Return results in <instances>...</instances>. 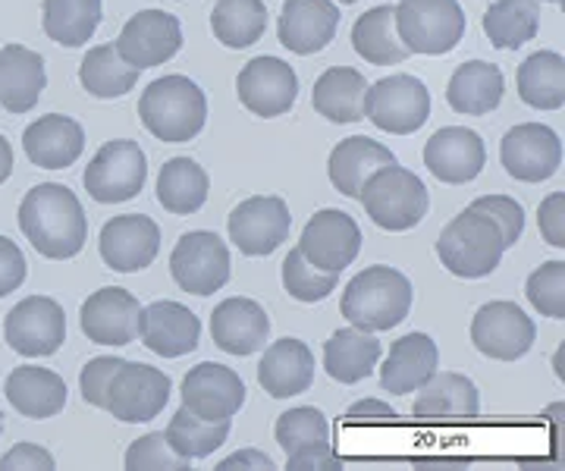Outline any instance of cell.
<instances>
[{"mask_svg": "<svg viewBox=\"0 0 565 471\" xmlns=\"http://www.w3.org/2000/svg\"><path fill=\"white\" fill-rule=\"evenodd\" d=\"M20 229L32 248L51 258H76L88 243V217L73 189L61 183H41L25 192L20 205Z\"/></svg>", "mask_w": 565, "mask_h": 471, "instance_id": "6da1fadb", "label": "cell"}, {"mask_svg": "<svg viewBox=\"0 0 565 471\" xmlns=\"http://www.w3.org/2000/svg\"><path fill=\"white\" fill-rule=\"evenodd\" d=\"M415 289L403 270L386 265L364 267L343 292V318L352 328L381 333L403 324L412 311Z\"/></svg>", "mask_w": 565, "mask_h": 471, "instance_id": "7a4b0ae2", "label": "cell"}, {"mask_svg": "<svg viewBox=\"0 0 565 471\" xmlns=\"http://www.w3.org/2000/svg\"><path fill=\"white\" fill-rule=\"evenodd\" d=\"M141 126L163 144L192 142L207 120V98L189 76L154 79L139 98Z\"/></svg>", "mask_w": 565, "mask_h": 471, "instance_id": "3957f363", "label": "cell"}, {"mask_svg": "<svg viewBox=\"0 0 565 471\" xmlns=\"http://www.w3.org/2000/svg\"><path fill=\"white\" fill-rule=\"evenodd\" d=\"M503 251L505 239L500 224L471 205L465 207L462 214H456L437 239L440 265L462 280L490 277L503 261Z\"/></svg>", "mask_w": 565, "mask_h": 471, "instance_id": "277c9868", "label": "cell"}, {"mask_svg": "<svg viewBox=\"0 0 565 471\" xmlns=\"http://www.w3.org/2000/svg\"><path fill=\"white\" fill-rule=\"evenodd\" d=\"M359 202L364 205V214L386 233H405V229L418 226L430 205L422 176L399 164L381 167L362 185Z\"/></svg>", "mask_w": 565, "mask_h": 471, "instance_id": "5b68a950", "label": "cell"}, {"mask_svg": "<svg viewBox=\"0 0 565 471\" xmlns=\"http://www.w3.org/2000/svg\"><path fill=\"white\" fill-rule=\"evenodd\" d=\"M393 22L408 54L427 57L456 51L468 29L459 0H399V7H393Z\"/></svg>", "mask_w": 565, "mask_h": 471, "instance_id": "8992f818", "label": "cell"}, {"mask_svg": "<svg viewBox=\"0 0 565 471\" xmlns=\"http://www.w3.org/2000/svg\"><path fill=\"white\" fill-rule=\"evenodd\" d=\"M173 393V381L161 368L126 362L110 374V384L104 393V411H110L122 425H141L158 418Z\"/></svg>", "mask_w": 565, "mask_h": 471, "instance_id": "52a82bcc", "label": "cell"}, {"mask_svg": "<svg viewBox=\"0 0 565 471\" xmlns=\"http://www.w3.org/2000/svg\"><path fill=\"white\" fill-rule=\"evenodd\" d=\"M145 180H148V161L139 142L132 139L104 142L102 151L82 173L85 192L102 205H120V202L136 199L145 189Z\"/></svg>", "mask_w": 565, "mask_h": 471, "instance_id": "ba28073f", "label": "cell"}, {"mask_svg": "<svg viewBox=\"0 0 565 471\" xmlns=\"http://www.w3.org/2000/svg\"><path fill=\"white\" fill-rule=\"evenodd\" d=\"M364 117L390 136H412L430 117V92L422 79L396 73L364 92Z\"/></svg>", "mask_w": 565, "mask_h": 471, "instance_id": "9c48e42d", "label": "cell"}, {"mask_svg": "<svg viewBox=\"0 0 565 471\" xmlns=\"http://www.w3.org/2000/svg\"><path fill=\"white\" fill-rule=\"evenodd\" d=\"M170 274L177 287L192 296H214L230 283V248L217 233L192 229L180 236L170 255Z\"/></svg>", "mask_w": 565, "mask_h": 471, "instance_id": "30bf717a", "label": "cell"}, {"mask_svg": "<svg viewBox=\"0 0 565 471\" xmlns=\"http://www.w3.org/2000/svg\"><path fill=\"white\" fill-rule=\"evenodd\" d=\"M230 243L248 258H267L289 239L292 214L280 195H252L230 214Z\"/></svg>", "mask_w": 565, "mask_h": 471, "instance_id": "8fae6325", "label": "cell"}, {"mask_svg": "<svg viewBox=\"0 0 565 471\" xmlns=\"http://www.w3.org/2000/svg\"><path fill=\"white\" fill-rule=\"evenodd\" d=\"M3 340L25 358L54 355L66 340V314L61 302L47 296H29L13 306L3 321Z\"/></svg>", "mask_w": 565, "mask_h": 471, "instance_id": "7c38bea8", "label": "cell"}, {"mask_svg": "<svg viewBox=\"0 0 565 471\" xmlns=\"http://www.w3.org/2000/svg\"><path fill=\"white\" fill-rule=\"evenodd\" d=\"M537 340V328L515 302H487L478 308L475 321H471V343L475 349L497 358V362H515L531 352Z\"/></svg>", "mask_w": 565, "mask_h": 471, "instance_id": "4fadbf2b", "label": "cell"}, {"mask_svg": "<svg viewBox=\"0 0 565 471\" xmlns=\"http://www.w3.org/2000/svg\"><path fill=\"white\" fill-rule=\"evenodd\" d=\"M274 437L286 452L289 471L337 469V452L330 447V425L321 409L299 406V409L282 411L277 418Z\"/></svg>", "mask_w": 565, "mask_h": 471, "instance_id": "5bb4252c", "label": "cell"}, {"mask_svg": "<svg viewBox=\"0 0 565 471\" xmlns=\"http://www.w3.org/2000/svg\"><path fill=\"white\" fill-rule=\"evenodd\" d=\"M362 243V229L355 224V217H349L337 207H323L305 224L299 251L305 255V261H311L318 270L343 274L345 267L359 258Z\"/></svg>", "mask_w": 565, "mask_h": 471, "instance_id": "9a60e30c", "label": "cell"}, {"mask_svg": "<svg viewBox=\"0 0 565 471\" xmlns=\"http://www.w3.org/2000/svg\"><path fill=\"white\" fill-rule=\"evenodd\" d=\"M500 161L505 173L519 183H544L556 176L563 164V142L544 124L512 126L500 144Z\"/></svg>", "mask_w": 565, "mask_h": 471, "instance_id": "2e32d148", "label": "cell"}, {"mask_svg": "<svg viewBox=\"0 0 565 471\" xmlns=\"http://www.w3.org/2000/svg\"><path fill=\"white\" fill-rule=\"evenodd\" d=\"M239 101L255 117H282L299 98V76L280 57H255L239 69L236 79Z\"/></svg>", "mask_w": 565, "mask_h": 471, "instance_id": "e0dca14e", "label": "cell"}, {"mask_svg": "<svg viewBox=\"0 0 565 471\" xmlns=\"http://www.w3.org/2000/svg\"><path fill=\"white\" fill-rule=\"evenodd\" d=\"M82 333L88 336V343L98 346H129L136 343L141 324L139 299L120 287H104L92 292L79 311Z\"/></svg>", "mask_w": 565, "mask_h": 471, "instance_id": "ac0fdd59", "label": "cell"}, {"mask_svg": "<svg viewBox=\"0 0 565 471\" xmlns=\"http://www.w3.org/2000/svg\"><path fill=\"white\" fill-rule=\"evenodd\" d=\"M182 406L202 421H230L245 406L243 377L226 365L202 362L182 377Z\"/></svg>", "mask_w": 565, "mask_h": 471, "instance_id": "d6986e66", "label": "cell"}, {"mask_svg": "<svg viewBox=\"0 0 565 471\" xmlns=\"http://www.w3.org/2000/svg\"><path fill=\"white\" fill-rule=\"evenodd\" d=\"M114 47L120 51L122 61L132 63L136 69H151V66H161L180 54L182 25L173 13L141 10L122 25Z\"/></svg>", "mask_w": 565, "mask_h": 471, "instance_id": "ffe728a7", "label": "cell"}, {"mask_svg": "<svg viewBox=\"0 0 565 471\" xmlns=\"http://www.w3.org/2000/svg\"><path fill=\"white\" fill-rule=\"evenodd\" d=\"M487 148L475 129L444 126L424 144V167L446 185H465L481 176Z\"/></svg>", "mask_w": 565, "mask_h": 471, "instance_id": "44dd1931", "label": "cell"}, {"mask_svg": "<svg viewBox=\"0 0 565 471\" xmlns=\"http://www.w3.org/2000/svg\"><path fill=\"white\" fill-rule=\"evenodd\" d=\"M102 258L110 270L136 274L151 267L161 251V226L145 214H122L107 221L102 229Z\"/></svg>", "mask_w": 565, "mask_h": 471, "instance_id": "7402d4cb", "label": "cell"}, {"mask_svg": "<svg viewBox=\"0 0 565 471\" xmlns=\"http://www.w3.org/2000/svg\"><path fill=\"white\" fill-rule=\"evenodd\" d=\"M340 7L333 0H286L280 10L277 35L286 51L308 57L318 54L337 39L340 29Z\"/></svg>", "mask_w": 565, "mask_h": 471, "instance_id": "603a6c76", "label": "cell"}, {"mask_svg": "<svg viewBox=\"0 0 565 471\" xmlns=\"http://www.w3.org/2000/svg\"><path fill=\"white\" fill-rule=\"evenodd\" d=\"M141 343L151 349L154 355L163 358H182L189 352L199 349V336H202V321L195 311H189L180 302H151L141 308Z\"/></svg>", "mask_w": 565, "mask_h": 471, "instance_id": "cb8c5ba5", "label": "cell"}, {"mask_svg": "<svg viewBox=\"0 0 565 471\" xmlns=\"http://www.w3.org/2000/svg\"><path fill=\"white\" fill-rule=\"evenodd\" d=\"M270 336V318L255 299H223L211 311V340L230 355H255Z\"/></svg>", "mask_w": 565, "mask_h": 471, "instance_id": "d4e9b609", "label": "cell"}, {"mask_svg": "<svg viewBox=\"0 0 565 471\" xmlns=\"http://www.w3.org/2000/svg\"><path fill=\"white\" fill-rule=\"evenodd\" d=\"M22 148H25L29 161L41 170H66L82 158L85 132L73 117L47 114V117H39L35 124L25 126Z\"/></svg>", "mask_w": 565, "mask_h": 471, "instance_id": "484cf974", "label": "cell"}, {"mask_svg": "<svg viewBox=\"0 0 565 471\" xmlns=\"http://www.w3.org/2000/svg\"><path fill=\"white\" fill-rule=\"evenodd\" d=\"M258 384L274 399L299 396L315 384V352L296 336H282L274 346L264 349L258 362Z\"/></svg>", "mask_w": 565, "mask_h": 471, "instance_id": "4316f807", "label": "cell"}, {"mask_svg": "<svg viewBox=\"0 0 565 471\" xmlns=\"http://www.w3.org/2000/svg\"><path fill=\"white\" fill-rule=\"evenodd\" d=\"M437 365H440L437 343L427 333H405L390 346V355L381 368V387L393 396H408L437 374Z\"/></svg>", "mask_w": 565, "mask_h": 471, "instance_id": "83f0119b", "label": "cell"}, {"mask_svg": "<svg viewBox=\"0 0 565 471\" xmlns=\"http://www.w3.org/2000/svg\"><path fill=\"white\" fill-rule=\"evenodd\" d=\"M3 396L13 409L20 411L22 418H54L61 415L66 406V384L61 374L47 368H35V365H20L7 374L3 381Z\"/></svg>", "mask_w": 565, "mask_h": 471, "instance_id": "f1b7e54d", "label": "cell"}, {"mask_svg": "<svg viewBox=\"0 0 565 471\" xmlns=\"http://www.w3.org/2000/svg\"><path fill=\"white\" fill-rule=\"evenodd\" d=\"M47 85L44 61L32 47L3 44L0 47V107L7 114H29Z\"/></svg>", "mask_w": 565, "mask_h": 471, "instance_id": "f546056e", "label": "cell"}, {"mask_svg": "<svg viewBox=\"0 0 565 471\" xmlns=\"http://www.w3.org/2000/svg\"><path fill=\"white\" fill-rule=\"evenodd\" d=\"M396 164V154L386 144L374 142L367 136H352L343 139L330 151L327 173L337 192H343L345 199H359L362 185L381 170V167Z\"/></svg>", "mask_w": 565, "mask_h": 471, "instance_id": "4dcf8cb0", "label": "cell"}, {"mask_svg": "<svg viewBox=\"0 0 565 471\" xmlns=\"http://www.w3.org/2000/svg\"><path fill=\"white\" fill-rule=\"evenodd\" d=\"M377 362H381V340L367 330H337L323 343V368L337 384H345V387L362 384L364 377H371Z\"/></svg>", "mask_w": 565, "mask_h": 471, "instance_id": "1f68e13d", "label": "cell"}, {"mask_svg": "<svg viewBox=\"0 0 565 471\" xmlns=\"http://www.w3.org/2000/svg\"><path fill=\"white\" fill-rule=\"evenodd\" d=\"M503 73L500 66L484 61H468L462 63L452 79L446 85V101L456 114L465 117H484L490 110H497L503 101Z\"/></svg>", "mask_w": 565, "mask_h": 471, "instance_id": "d6a6232c", "label": "cell"}, {"mask_svg": "<svg viewBox=\"0 0 565 471\" xmlns=\"http://www.w3.org/2000/svg\"><path fill=\"white\" fill-rule=\"evenodd\" d=\"M364 92H367V83L359 69L330 66L315 83L311 104L330 124H359L364 120Z\"/></svg>", "mask_w": 565, "mask_h": 471, "instance_id": "836d02e7", "label": "cell"}, {"mask_svg": "<svg viewBox=\"0 0 565 471\" xmlns=\"http://www.w3.org/2000/svg\"><path fill=\"white\" fill-rule=\"evenodd\" d=\"M481 411V396L471 377L465 374H434L424 387H418V399L412 415L418 418H471Z\"/></svg>", "mask_w": 565, "mask_h": 471, "instance_id": "e575fe53", "label": "cell"}, {"mask_svg": "<svg viewBox=\"0 0 565 471\" xmlns=\"http://www.w3.org/2000/svg\"><path fill=\"white\" fill-rule=\"evenodd\" d=\"M519 98L534 110H559L565 104V61L556 51H537L531 54L519 73Z\"/></svg>", "mask_w": 565, "mask_h": 471, "instance_id": "d590c367", "label": "cell"}, {"mask_svg": "<svg viewBox=\"0 0 565 471\" xmlns=\"http://www.w3.org/2000/svg\"><path fill=\"white\" fill-rule=\"evenodd\" d=\"M207 173L192 158H170L158 173V202L170 214H199L207 202Z\"/></svg>", "mask_w": 565, "mask_h": 471, "instance_id": "8d00e7d4", "label": "cell"}, {"mask_svg": "<svg viewBox=\"0 0 565 471\" xmlns=\"http://www.w3.org/2000/svg\"><path fill=\"white\" fill-rule=\"evenodd\" d=\"M352 47L371 66H390V63H403L408 57V47L396 35V22H393V7L390 3H381V7L367 10L355 20V25H352Z\"/></svg>", "mask_w": 565, "mask_h": 471, "instance_id": "74e56055", "label": "cell"}, {"mask_svg": "<svg viewBox=\"0 0 565 471\" xmlns=\"http://www.w3.org/2000/svg\"><path fill=\"white\" fill-rule=\"evenodd\" d=\"M139 73L132 63L120 57L114 44H98L88 47V54L79 63V83L88 95L95 98H122L139 83Z\"/></svg>", "mask_w": 565, "mask_h": 471, "instance_id": "f35d334b", "label": "cell"}, {"mask_svg": "<svg viewBox=\"0 0 565 471\" xmlns=\"http://www.w3.org/2000/svg\"><path fill=\"white\" fill-rule=\"evenodd\" d=\"M44 35L63 47H82L102 25V0H44Z\"/></svg>", "mask_w": 565, "mask_h": 471, "instance_id": "ab89813d", "label": "cell"}, {"mask_svg": "<svg viewBox=\"0 0 565 471\" xmlns=\"http://www.w3.org/2000/svg\"><path fill=\"white\" fill-rule=\"evenodd\" d=\"M541 29L537 0H497L484 13V35L500 51H519Z\"/></svg>", "mask_w": 565, "mask_h": 471, "instance_id": "60d3db41", "label": "cell"}, {"mask_svg": "<svg viewBox=\"0 0 565 471\" xmlns=\"http://www.w3.org/2000/svg\"><path fill=\"white\" fill-rule=\"evenodd\" d=\"M211 29L223 47H252L267 32V7L262 0H217L211 13Z\"/></svg>", "mask_w": 565, "mask_h": 471, "instance_id": "b9f144b4", "label": "cell"}, {"mask_svg": "<svg viewBox=\"0 0 565 471\" xmlns=\"http://www.w3.org/2000/svg\"><path fill=\"white\" fill-rule=\"evenodd\" d=\"M167 443L173 447V452H180L182 459H207L214 450H221L230 437V421H202L199 415L182 406L170 425H167Z\"/></svg>", "mask_w": 565, "mask_h": 471, "instance_id": "7bdbcfd3", "label": "cell"}, {"mask_svg": "<svg viewBox=\"0 0 565 471\" xmlns=\"http://www.w3.org/2000/svg\"><path fill=\"white\" fill-rule=\"evenodd\" d=\"M340 283V274H330V270H318L311 261H305V255L299 246L289 248L286 261H282V289L305 306H315L323 302L333 289Z\"/></svg>", "mask_w": 565, "mask_h": 471, "instance_id": "ee69618b", "label": "cell"}, {"mask_svg": "<svg viewBox=\"0 0 565 471\" xmlns=\"http://www.w3.org/2000/svg\"><path fill=\"white\" fill-rule=\"evenodd\" d=\"M525 296L544 318H565V261H544L525 283Z\"/></svg>", "mask_w": 565, "mask_h": 471, "instance_id": "f6af8a7d", "label": "cell"}, {"mask_svg": "<svg viewBox=\"0 0 565 471\" xmlns=\"http://www.w3.org/2000/svg\"><path fill=\"white\" fill-rule=\"evenodd\" d=\"M126 469L129 471H180L189 469V459H182L180 452H173V447L167 443V433L154 430L145 433L139 440H132V447L126 450Z\"/></svg>", "mask_w": 565, "mask_h": 471, "instance_id": "bcb514c9", "label": "cell"}, {"mask_svg": "<svg viewBox=\"0 0 565 471\" xmlns=\"http://www.w3.org/2000/svg\"><path fill=\"white\" fill-rule=\"evenodd\" d=\"M471 207L484 211V214H490L500 224L505 248H512L522 239V233H525V207L519 205L515 199H509V195H481V199L471 202Z\"/></svg>", "mask_w": 565, "mask_h": 471, "instance_id": "7dc6e473", "label": "cell"}, {"mask_svg": "<svg viewBox=\"0 0 565 471\" xmlns=\"http://www.w3.org/2000/svg\"><path fill=\"white\" fill-rule=\"evenodd\" d=\"M122 358L117 355H98L92 358L79 374V389L85 406H95V409H104V393H107V384H110V374L120 368Z\"/></svg>", "mask_w": 565, "mask_h": 471, "instance_id": "c3c4849f", "label": "cell"}, {"mask_svg": "<svg viewBox=\"0 0 565 471\" xmlns=\"http://www.w3.org/2000/svg\"><path fill=\"white\" fill-rule=\"evenodd\" d=\"M541 221V236L553 248H565V192H553L541 202L537 211Z\"/></svg>", "mask_w": 565, "mask_h": 471, "instance_id": "681fc988", "label": "cell"}, {"mask_svg": "<svg viewBox=\"0 0 565 471\" xmlns=\"http://www.w3.org/2000/svg\"><path fill=\"white\" fill-rule=\"evenodd\" d=\"M25 280V255L7 236H0V299L17 292Z\"/></svg>", "mask_w": 565, "mask_h": 471, "instance_id": "f907efd6", "label": "cell"}, {"mask_svg": "<svg viewBox=\"0 0 565 471\" xmlns=\"http://www.w3.org/2000/svg\"><path fill=\"white\" fill-rule=\"evenodd\" d=\"M13 469L54 471L57 469V462H54V456L44 450V447H35V443H17L13 450L0 459V471H13Z\"/></svg>", "mask_w": 565, "mask_h": 471, "instance_id": "816d5d0a", "label": "cell"}, {"mask_svg": "<svg viewBox=\"0 0 565 471\" xmlns=\"http://www.w3.org/2000/svg\"><path fill=\"white\" fill-rule=\"evenodd\" d=\"M236 469H262V471H270L277 469V462L267 456V452H258V450H239L233 452V456H226L217 471H236Z\"/></svg>", "mask_w": 565, "mask_h": 471, "instance_id": "f5cc1de1", "label": "cell"}, {"mask_svg": "<svg viewBox=\"0 0 565 471\" xmlns=\"http://www.w3.org/2000/svg\"><path fill=\"white\" fill-rule=\"evenodd\" d=\"M349 418H355V415H381V418H396V409L393 406H386V403H377V399H362V403H355V406H349L345 411Z\"/></svg>", "mask_w": 565, "mask_h": 471, "instance_id": "db71d44e", "label": "cell"}, {"mask_svg": "<svg viewBox=\"0 0 565 471\" xmlns=\"http://www.w3.org/2000/svg\"><path fill=\"white\" fill-rule=\"evenodd\" d=\"M13 144L7 142L3 136H0V185L10 180V173H13Z\"/></svg>", "mask_w": 565, "mask_h": 471, "instance_id": "11a10c76", "label": "cell"}, {"mask_svg": "<svg viewBox=\"0 0 565 471\" xmlns=\"http://www.w3.org/2000/svg\"><path fill=\"white\" fill-rule=\"evenodd\" d=\"M0 433H3V411H0Z\"/></svg>", "mask_w": 565, "mask_h": 471, "instance_id": "9f6ffc18", "label": "cell"}, {"mask_svg": "<svg viewBox=\"0 0 565 471\" xmlns=\"http://www.w3.org/2000/svg\"><path fill=\"white\" fill-rule=\"evenodd\" d=\"M340 3H359V0H340Z\"/></svg>", "mask_w": 565, "mask_h": 471, "instance_id": "6f0895ef", "label": "cell"}, {"mask_svg": "<svg viewBox=\"0 0 565 471\" xmlns=\"http://www.w3.org/2000/svg\"><path fill=\"white\" fill-rule=\"evenodd\" d=\"M546 3H559V0H546Z\"/></svg>", "mask_w": 565, "mask_h": 471, "instance_id": "680465c9", "label": "cell"}]
</instances>
